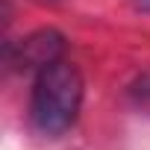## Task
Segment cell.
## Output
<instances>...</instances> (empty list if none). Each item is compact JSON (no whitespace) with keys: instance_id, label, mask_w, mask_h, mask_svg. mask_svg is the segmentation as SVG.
Returning a JSON list of instances; mask_svg holds the SVG:
<instances>
[{"instance_id":"6da1fadb","label":"cell","mask_w":150,"mask_h":150,"mask_svg":"<svg viewBox=\"0 0 150 150\" xmlns=\"http://www.w3.org/2000/svg\"><path fill=\"white\" fill-rule=\"evenodd\" d=\"M83 74L68 59H59L35 74L33 97H30V121L41 135H62L74 127L83 106Z\"/></svg>"},{"instance_id":"7a4b0ae2","label":"cell","mask_w":150,"mask_h":150,"mask_svg":"<svg viewBox=\"0 0 150 150\" xmlns=\"http://www.w3.org/2000/svg\"><path fill=\"white\" fill-rule=\"evenodd\" d=\"M65 53V35L59 30H35L15 47V62L27 71H41L53 62H59Z\"/></svg>"}]
</instances>
